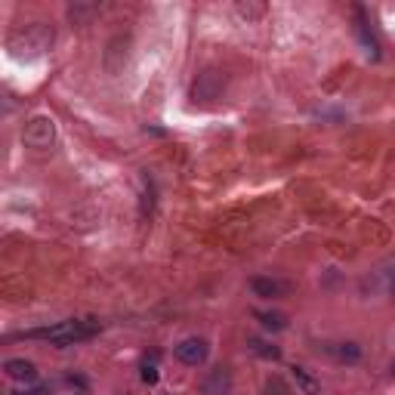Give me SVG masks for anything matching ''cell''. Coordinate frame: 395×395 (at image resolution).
<instances>
[{
	"label": "cell",
	"instance_id": "cell-1",
	"mask_svg": "<svg viewBox=\"0 0 395 395\" xmlns=\"http://www.w3.org/2000/svg\"><path fill=\"white\" fill-rule=\"evenodd\" d=\"M99 334V321L93 318H81V321H62V325H52V327H37V331H25L16 334L22 340H50L56 346H75L84 343V340L96 337Z\"/></svg>",
	"mask_w": 395,
	"mask_h": 395
},
{
	"label": "cell",
	"instance_id": "cell-2",
	"mask_svg": "<svg viewBox=\"0 0 395 395\" xmlns=\"http://www.w3.org/2000/svg\"><path fill=\"white\" fill-rule=\"evenodd\" d=\"M22 139H25V146L28 148H37V151L50 148L52 139H56V124H52L47 115L31 117V121L25 124V130H22Z\"/></svg>",
	"mask_w": 395,
	"mask_h": 395
},
{
	"label": "cell",
	"instance_id": "cell-3",
	"mask_svg": "<svg viewBox=\"0 0 395 395\" xmlns=\"http://www.w3.org/2000/svg\"><path fill=\"white\" fill-rule=\"evenodd\" d=\"M176 358H180L182 365H189V367L204 365V361H207V340H201V337L182 340V343L176 346Z\"/></svg>",
	"mask_w": 395,
	"mask_h": 395
},
{
	"label": "cell",
	"instance_id": "cell-4",
	"mask_svg": "<svg viewBox=\"0 0 395 395\" xmlns=\"http://www.w3.org/2000/svg\"><path fill=\"white\" fill-rule=\"evenodd\" d=\"M220 90H222V77L216 75V71H204V75H198V81H195V87H192V99L198 102H210V99H216L220 96Z\"/></svg>",
	"mask_w": 395,
	"mask_h": 395
},
{
	"label": "cell",
	"instance_id": "cell-5",
	"mask_svg": "<svg viewBox=\"0 0 395 395\" xmlns=\"http://www.w3.org/2000/svg\"><path fill=\"white\" fill-rule=\"evenodd\" d=\"M250 291L256 296H262V300H281V296H287L291 285L281 278H266V275H260V278L250 281Z\"/></svg>",
	"mask_w": 395,
	"mask_h": 395
},
{
	"label": "cell",
	"instance_id": "cell-6",
	"mask_svg": "<svg viewBox=\"0 0 395 395\" xmlns=\"http://www.w3.org/2000/svg\"><path fill=\"white\" fill-rule=\"evenodd\" d=\"M3 371H6V377L10 380H25V383H31V380L37 377V367L31 365V361H25V358H10L3 365Z\"/></svg>",
	"mask_w": 395,
	"mask_h": 395
},
{
	"label": "cell",
	"instance_id": "cell-7",
	"mask_svg": "<svg viewBox=\"0 0 395 395\" xmlns=\"http://www.w3.org/2000/svg\"><path fill=\"white\" fill-rule=\"evenodd\" d=\"M204 392L207 395H226L229 392V371L226 367H213L210 377L204 380Z\"/></svg>",
	"mask_w": 395,
	"mask_h": 395
},
{
	"label": "cell",
	"instance_id": "cell-8",
	"mask_svg": "<svg viewBox=\"0 0 395 395\" xmlns=\"http://www.w3.org/2000/svg\"><path fill=\"white\" fill-rule=\"evenodd\" d=\"M355 16H358V35H361V44H365L367 56H374V59H377V56H380V50H377V41H374V35H371V31H367L365 12H361V10H355Z\"/></svg>",
	"mask_w": 395,
	"mask_h": 395
},
{
	"label": "cell",
	"instance_id": "cell-9",
	"mask_svg": "<svg viewBox=\"0 0 395 395\" xmlns=\"http://www.w3.org/2000/svg\"><path fill=\"white\" fill-rule=\"evenodd\" d=\"M250 352H256L260 358H269V361L281 358V349L272 346V343H266V340H260V337H250Z\"/></svg>",
	"mask_w": 395,
	"mask_h": 395
},
{
	"label": "cell",
	"instance_id": "cell-10",
	"mask_svg": "<svg viewBox=\"0 0 395 395\" xmlns=\"http://www.w3.org/2000/svg\"><path fill=\"white\" fill-rule=\"evenodd\" d=\"M256 318H260V325L266 331H285L287 327V315L281 312H256Z\"/></svg>",
	"mask_w": 395,
	"mask_h": 395
},
{
	"label": "cell",
	"instance_id": "cell-11",
	"mask_svg": "<svg viewBox=\"0 0 395 395\" xmlns=\"http://www.w3.org/2000/svg\"><path fill=\"white\" fill-rule=\"evenodd\" d=\"M266 395H293V389H291V383H287L285 377H269L266 380Z\"/></svg>",
	"mask_w": 395,
	"mask_h": 395
},
{
	"label": "cell",
	"instance_id": "cell-12",
	"mask_svg": "<svg viewBox=\"0 0 395 395\" xmlns=\"http://www.w3.org/2000/svg\"><path fill=\"white\" fill-rule=\"evenodd\" d=\"M293 380H296V386H300V389L306 392V395H315V392H318V383H315V380L309 377L302 367H293Z\"/></svg>",
	"mask_w": 395,
	"mask_h": 395
},
{
	"label": "cell",
	"instance_id": "cell-13",
	"mask_svg": "<svg viewBox=\"0 0 395 395\" xmlns=\"http://www.w3.org/2000/svg\"><path fill=\"white\" fill-rule=\"evenodd\" d=\"M334 352H337L340 361H358L361 358V346L358 343H340Z\"/></svg>",
	"mask_w": 395,
	"mask_h": 395
},
{
	"label": "cell",
	"instance_id": "cell-14",
	"mask_svg": "<svg viewBox=\"0 0 395 395\" xmlns=\"http://www.w3.org/2000/svg\"><path fill=\"white\" fill-rule=\"evenodd\" d=\"M238 12L244 19H262L266 16V6L262 3H238Z\"/></svg>",
	"mask_w": 395,
	"mask_h": 395
},
{
	"label": "cell",
	"instance_id": "cell-15",
	"mask_svg": "<svg viewBox=\"0 0 395 395\" xmlns=\"http://www.w3.org/2000/svg\"><path fill=\"white\" fill-rule=\"evenodd\" d=\"M142 383H148V386H155L157 383V367L155 365H142Z\"/></svg>",
	"mask_w": 395,
	"mask_h": 395
},
{
	"label": "cell",
	"instance_id": "cell-16",
	"mask_svg": "<svg viewBox=\"0 0 395 395\" xmlns=\"http://www.w3.org/2000/svg\"><path fill=\"white\" fill-rule=\"evenodd\" d=\"M68 383L77 386V389H87V380H84V377H68Z\"/></svg>",
	"mask_w": 395,
	"mask_h": 395
},
{
	"label": "cell",
	"instance_id": "cell-17",
	"mask_svg": "<svg viewBox=\"0 0 395 395\" xmlns=\"http://www.w3.org/2000/svg\"><path fill=\"white\" fill-rule=\"evenodd\" d=\"M44 389H35V392H12V395H41Z\"/></svg>",
	"mask_w": 395,
	"mask_h": 395
},
{
	"label": "cell",
	"instance_id": "cell-18",
	"mask_svg": "<svg viewBox=\"0 0 395 395\" xmlns=\"http://www.w3.org/2000/svg\"><path fill=\"white\" fill-rule=\"evenodd\" d=\"M389 287H392V293H395V275H392V285Z\"/></svg>",
	"mask_w": 395,
	"mask_h": 395
},
{
	"label": "cell",
	"instance_id": "cell-19",
	"mask_svg": "<svg viewBox=\"0 0 395 395\" xmlns=\"http://www.w3.org/2000/svg\"><path fill=\"white\" fill-rule=\"evenodd\" d=\"M392 374H395V365H392Z\"/></svg>",
	"mask_w": 395,
	"mask_h": 395
}]
</instances>
